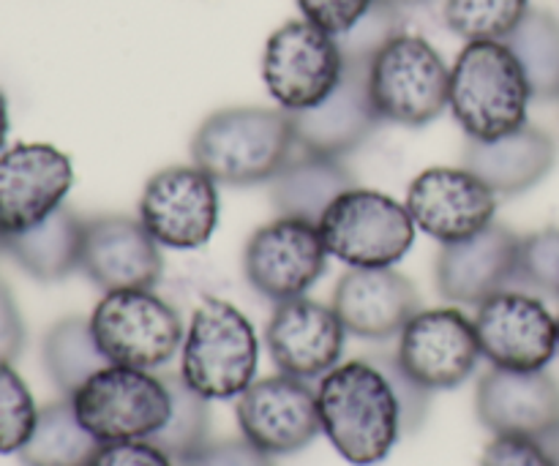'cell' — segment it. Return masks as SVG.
Returning a JSON list of instances; mask_svg holds the SVG:
<instances>
[{
	"label": "cell",
	"mask_w": 559,
	"mask_h": 466,
	"mask_svg": "<svg viewBox=\"0 0 559 466\" xmlns=\"http://www.w3.org/2000/svg\"><path fill=\"white\" fill-rule=\"evenodd\" d=\"M404 205L415 227L445 246L495 224L500 196L467 167H431L409 183Z\"/></svg>",
	"instance_id": "cell-16"
},
{
	"label": "cell",
	"mask_w": 559,
	"mask_h": 466,
	"mask_svg": "<svg viewBox=\"0 0 559 466\" xmlns=\"http://www.w3.org/2000/svg\"><path fill=\"white\" fill-rule=\"evenodd\" d=\"M475 322L459 309H420L399 333L396 360L429 393L453 391L478 369Z\"/></svg>",
	"instance_id": "cell-13"
},
{
	"label": "cell",
	"mask_w": 559,
	"mask_h": 466,
	"mask_svg": "<svg viewBox=\"0 0 559 466\" xmlns=\"http://www.w3.org/2000/svg\"><path fill=\"white\" fill-rule=\"evenodd\" d=\"M235 418L240 437L273 458L293 456L322 434L317 391L282 371L251 382L238 396Z\"/></svg>",
	"instance_id": "cell-14"
},
{
	"label": "cell",
	"mask_w": 559,
	"mask_h": 466,
	"mask_svg": "<svg viewBox=\"0 0 559 466\" xmlns=\"http://www.w3.org/2000/svg\"><path fill=\"white\" fill-rule=\"evenodd\" d=\"M271 205L276 216L320 224L328 207L358 186L342 158L298 151L271 180Z\"/></svg>",
	"instance_id": "cell-24"
},
{
	"label": "cell",
	"mask_w": 559,
	"mask_h": 466,
	"mask_svg": "<svg viewBox=\"0 0 559 466\" xmlns=\"http://www.w3.org/2000/svg\"><path fill=\"white\" fill-rule=\"evenodd\" d=\"M298 147L293 115L282 107H227L191 136V164L224 186L271 183Z\"/></svg>",
	"instance_id": "cell-2"
},
{
	"label": "cell",
	"mask_w": 559,
	"mask_h": 466,
	"mask_svg": "<svg viewBox=\"0 0 559 466\" xmlns=\"http://www.w3.org/2000/svg\"><path fill=\"white\" fill-rule=\"evenodd\" d=\"M102 442L80 423L71 398L38 409L36 429L16 456L22 466H87Z\"/></svg>",
	"instance_id": "cell-26"
},
{
	"label": "cell",
	"mask_w": 559,
	"mask_h": 466,
	"mask_svg": "<svg viewBox=\"0 0 559 466\" xmlns=\"http://www.w3.org/2000/svg\"><path fill=\"white\" fill-rule=\"evenodd\" d=\"M317 227L328 254L347 267H393L409 254L418 232L404 202L364 186L338 196Z\"/></svg>",
	"instance_id": "cell-6"
},
{
	"label": "cell",
	"mask_w": 559,
	"mask_h": 466,
	"mask_svg": "<svg viewBox=\"0 0 559 466\" xmlns=\"http://www.w3.org/2000/svg\"><path fill=\"white\" fill-rule=\"evenodd\" d=\"M557 355H559V314H557Z\"/></svg>",
	"instance_id": "cell-42"
},
{
	"label": "cell",
	"mask_w": 559,
	"mask_h": 466,
	"mask_svg": "<svg viewBox=\"0 0 559 466\" xmlns=\"http://www.w3.org/2000/svg\"><path fill=\"white\" fill-rule=\"evenodd\" d=\"M9 101H5V93L0 91V153L5 147V136H9Z\"/></svg>",
	"instance_id": "cell-39"
},
{
	"label": "cell",
	"mask_w": 559,
	"mask_h": 466,
	"mask_svg": "<svg viewBox=\"0 0 559 466\" xmlns=\"http://www.w3.org/2000/svg\"><path fill=\"white\" fill-rule=\"evenodd\" d=\"M377 0H298V9L304 20L322 27L331 36L347 33Z\"/></svg>",
	"instance_id": "cell-34"
},
{
	"label": "cell",
	"mask_w": 559,
	"mask_h": 466,
	"mask_svg": "<svg viewBox=\"0 0 559 466\" xmlns=\"http://www.w3.org/2000/svg\"><path fill=\"white\" fill-rule=\"evenodd\" d=\"M38 407L11 363H0V456L20 453L36 429Z\"/></svg>",
	"instance_id": "cell-31"
},
{
	"label": "cell",
	"mask_w": 559,
	"mask_h": 466,
	"mask_svg": "<svg viewBox=\"0 0 559 466\" xmlns=\"http://www.w3.org/2000/svg\"><path fill=\"white\" fill-rule=\"evenodd\" d=\"M344 71L336 36L309 20H289L271 33L262 52V82L287 112L317 107Z\"/></svg>",
	"instance_id": "cell-9"
},
{
	"label": "cell",
	"mask_w": 559,
	"mask_h": 466,
	"mask_svg": "<svg viewBox=\"0 0 559 466\" xmlns=\"http://www.w3.org/2000/svg\"><path fill=\"white\" fill-rule=\"evenodd\" d=\"M175 466H276L273 456L251 445L246 437L238 440H216Z\"/></svg>",
	"instance_id": "cell-35"
},
{
	"label": "cell",
	"mask_w": 559,
	"mask_h": 466,
	"mask_svg": "<svg viewBox=\"0 0 559 466\" xmlns=\"http://www.w3.org/2000/svg\"><path fill=\"white\" fill-rule=\"evenodd\" d=\"M382 3L393 5V9H399V11H404V9H415V5L429 3V0H382Z\"/></svg>",
	"instance_id": "cell-41"
},
{
	"label": "cell",
	"mask_w": 559,
	"mask_h": 466,
	"mask_svg": "<svg viewBox=\"0 0 559 466\" xmlns=\"http://www.w3.org/2000/svg\"><path fill=\"white\" fill-rule=\"evenodd\" d=\"M513 289L559 298V227H546L522 238Z\"/></svg>",
	"instance_id": "cell-32"
},
{
	"label": "cell",
	"mask_w": 559,
	"mask_h": 466,
	"mask_svg": "<svg viewBox=\"0 0 559 466\" xmlns=\"http://www.w3.org/2000/svg\"><path fill=\"white\" fill-rule=\"evenodd\" d=\"M533 91L506 41H467L451 65L448 109L467 140L491 142L527 126Z\"/></svg>",
	"instance_id": "cell-3"
},
{
	"label": "cell",
	"mask_w": 559,
	"mask_h": 466,
	"mask_svg": "<svg viewBox=\"0 0 559 466\" xmlns=\"http://www.w3.org/2000/svg\"><path fill=\"white\" fill-rule=\"evenodd\" d=\"M333 309L349 336L388 342L420 311L415 284L393 267H349L336 284Z\"/></svg>",
	"instance_id": "cell-22"
},
{
	"label": "cell",
	"mask_w": 559,
	"mask_h": 466,
	"mask_svg": "<svg viewBox=\"0 0 559 466\" xmlns=\"http://www.w3.org/2000/svg\"><path fill=\"white\" fill-rule=\"evenodd\" d=\"M347 336V327L342 325L333 306L304 295L276 303L267 322L265 344L282 374L311 382L336 369Z\"/></svg>",
	"instance_id": "cell-18"
},
{
	"label": "cell",
	"mask_w": 559,
	"mask_h": 466,
	"mask_svg": "<svg viewBox=\"0 0 559 466\" xmlns=\"http://www.w3.org/2000/svg\"><path fill=\"white\" fill-rule=\"evenodd\" d=\"M480 466H555L544 442L527 437H495L486 445Z\"/></svg>",
	"instance_id": "cell-36"
},
{
	"label": "cell",
	"mask_w": 559,
	"mask_h": 466,
	"mask_svg": "<svg viewBox=\"0 0 559 466\" xmlns=\"http://www.w3.org/2000/svg\"><path fill=\"white\" fill-rule=\"evenodd\" d=\"M257 366L260 342L249 316L222 298L202 300L180 347V380L207 402H229L254 382Z\"/></svg>",
	"instance_id": "cell-4"
},
{
	"label": "cell",
	"mask_w": 559,
	"mask_h": 466,
	"mask_svg": "<svg viewBox=\"0 0 559 466\" xmlns=\"http://www.w3.org/2000/svg\"><path fill=\"white\" fill-rule=\"evenodd\" d=\"M322 434L355 466L382 464L404 437L402 402L374 358L347 360L317 385Z\"/></svg>",
	"instance_id": "cell-1"
},
{
	"label": "cell",
	"mask_w": 559,
	"mask_h": 466,
	"mask_svg": "<svg viewBox=\"0 0 559 466\" xmlns=\"http://www.w3.org/2000/svg\"><path fill=\"white\" fill-rule=\"evenodd\" d=\"M511 52L522 63L533 98H559V16L546 9H530L524 20L506 38Z\"/></svg>",
	"instance_id": "cell-28"
},
{
	"label": "cell",
	"mask_w": 559,
	"mask_h": 466,
	"mask_svg": "<svg viewBox=\"0 0 559 466\" xmlns=\"http://www.w3.org/2000/svg\"><path fill=\"white\" fill-rule=\"evenodd\" d=\"M41 360L52 385L66 398L74 396L96 371L109 366L107 355L93 336L91 320L85 316H63L55 322L44 336Z\"/></svg>",
	"instance_id": "cell-27"
},
{
	"label": "cell",
	"mask_w": 559,
	"mask_h": 466,
	"mask_svg": "<svg viewBox=\"0 0 559 466\" xmlns=\"http://www.w3.org/2000/svg\"><path fill=\"white\" fill-rule=\"evenodd\" d=\"M80 423L98 442L151 440L173 413L164 377L131 366H104L71 396Z\"/></svg>",
	"instance_id": "cell-8"
},
{
	"label": "cell",
	"mask_w": 559,
	"mask_h": 466,
	"mask_svg": "<svg viewBox=\"0 0 559 466\" xmlns=\"http://www.w3.org/2000/svg\"><path fill=\"white\" fill-rule=\"evenodd\" d=\"M522 238L506 224H489L478 235L445 243L435 262L437 292L456 306H480L491 295L516 287Z\"/></svg>",
	"instance_id": "cell-20"
},
{
	"label": "cell",
	"mask_w": 559,
	"mask_h": 466,
	"mask_svg": "<svg viewBox=\"0 0 559 466\" xmlns=\"http://www.w3.org/2000/svg\"><path fill=\"white\" fill-rule=\"evenodd\" d=\"M480 355L495 369L540 371L557 355V316L524 289H502L475 306Z\"/></svg>",
	"instance_id": "cell-12"
},
{
	"label": "cell",
	"mask_w": 559,
	"mask_h": 466,
	"mask_svg": "<svg viewBox=\"0 0 559 466\" xmlns=\"http://www.w3.org/2000/svg\"><path fill=\"white\" fill-rule=\"evenodd\" d=\"M320 227L300 218L276 216L262 224L243 251V273L251 289L273 303L304 298L328 271Z\"/></svg>",
	"instance_id": "cell-11"
},
{
	"label": "cell",
	"mask_w": 559,
	"mask_h": 466,
	"mask_svg": "<svg viewBox=\"0 0 559 466\" xmlns=\"http://www.w3.org/2000/svg\"><path fill=\"white\" fill-rule=\"evenodd\" d=\"M557 164V145L546 131L522 126L491 142L467 140L464 167L497 196H519L535 189Z\"/></svg>",
	"instance_id": "cell-23"
},
{
	"label": "cell",
	"mask_w": 559,
	"mask_h": 466,
	"mask_svg": "<svg viewBox=\"0 0 559 466\" xmlns=\"http://www.w3.org/2000/svg\"><path fill=\"white\" fill-rule=\"evenodd\" d=\"M369 91L382 120L420 129L445 112L451 69L424 36L402 31L371 58Z\"/></svg>",
	"instance_id": "cell-5"
},
{
	"label": "cell",
	"mask_w": 559,
	"mask_h": 466,
	"mask_svg": "<svg viewBox=\"0 0 559 466\" xmlns=\"http://www.w3.org/2000/svg\"><path fill=\"white\" fill-rule=\"evenodd\" d=\"M530 11V0H445L448 31L464 41H506Z\"/></svg>",
	"instance_id": "cell-30"
},
{
	"label": "cell",
	"mask_w": 559,
	"mask_h": 466,
	"mask_svg": "<svg viewBox=\"0 0 559 466\" xmlns=\"http://www.w3.org/2000/svg\"><path fill=\"white\" fill-rule=\"evenodd\" d=\"M87 466H175V462L151 440H126L102 442Z\"/></svg>",
	"instance_id": "cell-37"
},
{
	"label": "cell",
	"mask_w": 559,
	"mask_h": 466,
	"mask_svg": "<svg viewBox=\"0 0 559 466\" xmlns=\"http://www.w3.org/2000/svg\"><path fill=\"white\" fill-rule=\"evenodd\" d=\"M82 232H85V218L60 205L36 227L3 238V251L27 276L55 284L80 271Z\"/></svg>",
	"instance_id": "cell-25"
},
{
	"label": "cell",
	"mask_w": 559,
	"mask_h": 466,
	"mask_svg": "<svg viewBox=\"0 0 559 466\" xmlns=\"http://www.w3.org/2000/svg\"><path fill=\"white\" fill-rule=\"evenodd\" d=\"M87 320L98 347L115 366L156 371L183 347L180 314L153 289L104 292Z\"/></svg>",
	"instance_id": "cell-7"
},
{
	"label": "cell",
	"mask_w": 559,
	"mask_h": 466,
	"mask_svg": "<svg viewBox=\"0 0 559 466\" xmlns=\"http://www.w3.org/2000/svg\"><path fill=\"white\" fill-rule=\"evenodd\" d=\"M164 380H167L169 396H173V413H169L167 423L151 437V442L162 447L175 464H180L211 442V413H207V398L191 391L180 380V374H169Z\"/></svg>",
	"instance_id": "cell-29"
},
{
	"label": "cell",
	"mask_w": 559,
	"mask_h": 466,
	"mask_svg": "<svg viewBox=\"0 0 559 466\" xmlns=\"http://www.w3.org/2000/svg\"><path fill=\"white\" fill-rule=\"evenodd\" d=\"M74 186L63 151L41 142L0 153V235H20L52 216Z\"/></svg>",
	"instance_id": "cell-15"
},
{
	"label": "cell",
	"mask_w": 559,
	"mask_h": 466,
	"mask_svg": "<svg viewBox=\"0 0 559 466\" xmlns=\"http://www.w3.org/2000/svg\"><path fill=\"white\" fill-rule=\"evenodd\" d=\"M544 447L549 451V456H551V462H555V466H559V429L555 431V434L546 437Z\"/></svg>",
	"instance_id": "cell-40"
},
{
	"label": "cell",
	"mask_w": 559,
	"mask_h": 466,
	"mask_svg": "<svg viewBox=\"0 0 559 466\" xmlns=\"http://www.w3.org/2000/svg\"><path fill=\"white\" fill-rule=\"evenodd\" d=\"M80 271L102 292L156 289L164 273L162 246L153 240L140 218H87L85 232H82Z\"/></svg>",
	"instance_id": "cell-19"
},
{
	"label": "cell",
	"mask_w": 559,
	"mask_h": 466,
	"mask_svg": "<svg viewBox=\"0 0 559 466\" xmlns=\"http://www.w3.org/2000/svg\"><path fill=\"white\" fill-rule=\"evenodd\" d=\"M25 347V322L9 284L0 278V363H14Z\"/></svg>",
	"instance_id": "cell-38"
},
{
	"label": "cell",
	"mask_w": 559,
	"mask_h": 466,
	"mask_svg": "<svg viewBox=\"0 0 559 466\" xmlns=\"http://www.w3.org/2000/svg\"><path fill=\"white\" fill-rule=\"evenodd\" d=\"M0 251H3V235H0Z\"/></svg>",
	"instance_id": "cell-43"
},
{
	"label": "cell",
	"mask_w": 559,
	"mask_h": 466,
	"mask_svg": "<svg viewBox=\"0 0 559 466\" xmlns=\"http://www.w3.org/2000/svg\"><path fill=\"white\" fill-rule=\"evenodd\" d=\"M289 115L298 151L331 158L355 153L382 123L369 91V63L344 60L338 85L317 107Z\"/></svg>",
	"instance_id": "cell-17"
},
{
	"label": "cell",
	"mask_w": 559,
	"mask_h": 466,
	"mask_svg": "<svg viewBox=\"0 0 559 466\" xmlns=\"http://www.w3.org/2000/svg\"><path fill=\"white\" fill-rule=\"evenodd\" d=\"M402 31V11L377 0L347 33L336 36V41L342 47L344 60H364V63H371L377 49L385 47Z\"/></svg>",
	"instance_id": "cell-33"
},
{
	"label": "cell",
	"mask_w": 559,
	"mask_h": 466,
	"mask_svg": "<svg viewBox=\"0 0 559 466\" xmlns=\"http://www.w3.org/2000/svg\"><path fill=\"white\" fill-rule=\"evenodd\" d=\"M218 183L197 164H175L151 175L140 196V222L158 246L197 251L218 227Z\"/></svg>",
	"instance_id": "cell-10"
},
{
	"label": "cell",
	"mask_w": 559,
	"mask_h": 466,
	"mask_svg": "<svg viewBox=\"0 0 559 466\" xmlns=\"http://www.w3.org/2000/svg\"><path fill=\"white\" fill-rule=\"evenodd\" d=\"M480 426L495 437H527L544 442L559 429V385L540 371L491 366L475 391Z\"/></svg>",
	"instance_id": "cell-21"
}]
</instances>
